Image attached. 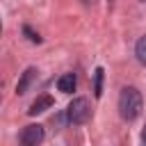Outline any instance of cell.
Listing matches in <instances>:
<instances>
[{
	"label": "cell",
	"mask_w": 146,
	"mask_h": 146,
	"mask_svg": "<svg viewBox=\"0 0 146 146\" xmlns=\"http://www.w3.org/2000/svg\"><path fill=\"white\" fill-rule=\"evenodd\" d=\"M94 94H96V98H100V94H103V68H96V84H94Z\"/></svg>",
	"instance_id": "ba28073f"
},
{
	"label": "cell",
	"mask_w": 146,
	"mask_h": 146,
	"mask_svg": "<svg viewBox=\"0 0 146 146\" xmlns=\"http://www.w3.org/2000/svg\"><path fill=\"white\" fill-rule=\"evenodd\" d=\"M135 52H137V59L146 66V36H141L139 41H137V48H135Z\"/></svg>",
	"instance_id": "52a82bcc"
},
{
	"label": "cell",
	"mask_w": 146,
	"mask_h": 146,
	"mask_svg": "<svg viewBox=\"0 0 146 146\" xmlns=\"http://www.w3.org/2000/svg\"><path fill=\"white\" fill-rule=\"evenodd\" d=\"M43 141V128L39 123H32V125H25L23 132H21V144L23 146H36Z\"/></svg>",
	"instance_id": "3957f363"
},
{
	"label": "cell",
	"mask_w": 146,
	"mask_h": 146,
	"mask_svg": "<svg viewBox=\"0 0 146 146\" xmlns=\"http://www.w3.org/2000/svg\"><path fill=\"white\" fill-rule=\"evenodd\" d=\"M75 84H78L75 73H64V75L57 80V89H59L62 94H71V91H75Z\"/></svg>",
	"instance_id": "5b68a950"
},
{
	"label": "cell",
	"mask_w": 146,
	"mask_h": 146,
	"mask_svg": "<svg viewBox=\"0 0 146 146\" xmlns=\"http://www.w3.org/2000/svg\"><path fill=\"white\" fill-rule=\"evenodd\" d=\"M36 73H39L36 68H27V71L23 73V78H21V80H18V84H16V94H18V96H23V94L27 91V87H30V82L36 78Z\"/></svg>",
	"instance_id": "8992f818"
},
{
	"label": "cell",
	"mask_w": 146,
	"mask_h": 146,
	"mask_svg": "<svg viewBox=\"0 0 146 146\" xmlns=\"http://www.w3.org/2000/svg\"><path fill=\"white\" fill-rule=\"evenodd\" d=\"M23 32L27 34V39H30L32 43H41V36H39L36 32H32V30H30V25H25V27H23Z\"/></svg>",
	"instance_id": "9c48e42d"
},
{
	"label": "cell",
	"mask_w": 146,
	"mask_h": 146,
	"mask_svg": "<svg viewBox=\"0 0 146 146\" xmlns=\"http://www.w3.org/2000/svg\"><path fill=\"white\" fill-rule=\"evenodd\" d=\"M89 116H91V107H89V100L82 98V96L80 98H73L71 105L66 107V119L73 125H80V123L89 121Z\"/></svg>",
	"instance_id": "7a4b0ae2"
},
{
	"label": "cell",
	"mask_w": 146,
	"mask_h": 146,
	"mask_svg": "<svg viewBox=\"0 0 146 146\" xmlns=\"http://www.w3.org/2000/svg\"><path fill=\"white\" fill-rule=\"evenodd\" d=\"M141 141L146 144V128H144V132H141Z\"/></svg>",
	"instance_id": "30bf717a"
},
{
	"label": "cell",
	"mask_w": 146,
	"mask_h": 146,
	"mask_svg": "<svg viewBox=\"0 0 146 146\" xmlns=\"http://www.w3.org/2000/svg\"><path fill=\"white\" fill-rule=\"evenodd\" d=\"M52 96H48V94H43V96H39L32 105H30V110H27V114L30 116H36V114H41V112H46L48 107H52Z\"/></svg>",
	"instance_id": "277c9868"
},
{
	"label": "cell",
	"mask_w": 146,
	"mask_h": 146,
	"mask_svg": "<svg viewBox=\"0 0 146 146\" xmlns=\"http://www.w3.org/2000/svg\"><path fill=\"white\" fill-rule=\"evenodd\" d=\"M119 112L125 121H135L139 114H141V94L135 89V87H125L121 89V96H119Z\"/></svg>",
	"instance_id": "6da1fadb"
},
{
	"label": "cell",
	"mask_w": 146,
	"mask_h": 146,
	"mask_svg": "<svg viewBox=\"0 0 146 146\" xmlns=\"http://www.w3.org/2000/svg\"><path fill=\"white\" fill-rule=\"evenodd\" d=\"M144 2H146V0H144Z\"/></svg>",
	"instance_id": "8fae6325"
}]
</instances>
